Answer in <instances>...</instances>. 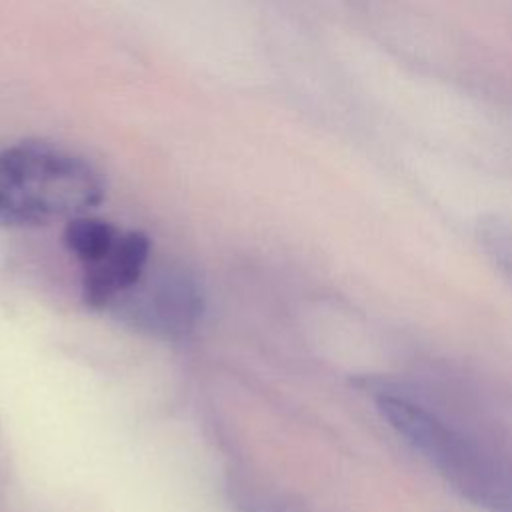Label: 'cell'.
Returning a JSON list of instances; mask_svg holds the SVG:
<instances>
[{
  "instance_id": "1",
  "label": "cell",
  "mask_w": 512,
  "mask_h": 512,
  "mask_svg": "<svg viewBox=\"0 0 512 512\" xmlns=\"http://www.w3.org/2000/svg\"><path fill=\"white\" fill-rule=\"evenodd\" d=\"M380 416L454 490L490 512H512V470L464 432L380 378H360Z\"/></svg>"
},
{
  "instance_id": "2",
  "label": "cell",
  "mask_w": 512,
  "mask_h": 512,
  "mask_svg": "<svg viewBox=\"0 0 512 512\" xmlns=\"http://www.w3.org/2000/svg\"><path fill=\"white\" fill-rule=\"evenodd\" d=\"M0 190L12 194L46 224L54 218L82 216L102 204V174L74 152L26 140L0 150Z\"/></svg>"
},
{
  "instance_id": "3",
  "label": "cell",
  "mask_w": 512,
  "mask_h": 512,
  "mask_svg": "<svg viewBox=\"0 0 512 512\" xmlns=\"http://www.w3.org/2000/svg\"><path fill=\"white\" fill-rule=\"evenodd\" d=\"M114 314L148 334L180 340L186 338L202 318L204 296L196 278L180 266L162 264L142 276L110 306Z\"/></svg>"
},
{
  "instance_id": "4",
  "label": "cell",
  "mask_w": 512,
  "mask_h": 512,
  "mask_svg": "<svg viewBox=\"0 0 512 512\" xmlns=\"http://www.w3.org/2000/svg\"><path fill=\"white\" fill-rule=\"evenodd\" d=\"M150 258V238L142 230L120 232L112 250L96 264L84 268L82 296L84 302L102 310L130 288L146 270Z\"/></svg>"
},
{
  "instance_id": "5",
  "label": "cell",
  "mask_w": 512,
  "mask_h": 512,
  "mask_svg": "<svg viewBox=\"0 0 512 512\" xmlns=\"http://www.w3.org/2000/svg\"><path fill=\"white\" fill-rule=\"evenodd\" d=\"M118 236L116 226L88 214L70 218L64 228V244L84 268L100 262L112 250Z\"/></svg>"
},
{
  "instance_id": "6",
  "label": "cell",
  "mask_w": 512,
  "mask_h": 512,
  "mask_svg": "<svg viewBox=\"0 0 512 512\" xmlns=\"http://www.w3.org/2000/svg\"><path fill=\"white\" fill-rule=\"evenodd\" d=\"M46 222L12 194L0 190V228H34Z\"/></svg>"
}]
</instances>
